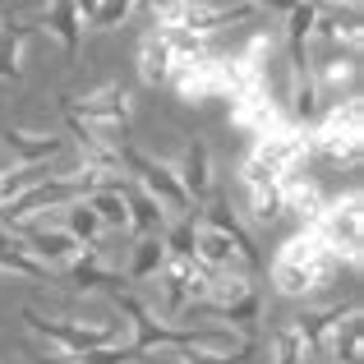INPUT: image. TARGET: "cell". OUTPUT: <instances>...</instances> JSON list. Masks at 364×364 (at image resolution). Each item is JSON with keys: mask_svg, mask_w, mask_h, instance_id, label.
Returning <instances> with one entry per match:
<instances>
[{"mask_svg": "<svg viewBox=\"0 0 364 364\" xmlns=\"http://www.w3.org/2000/svg\"><path fill=\"white\" fill-rule=\"evenodd\" d=\"M341 272V258L314 235V226L295 231L291 240L277 249V258L267 263V277L282 295H318L323 286H332V277Z\"/></svg>", "mask_w": 364, "mask_h": 364, "instance_id": "cell-1", "label": "cell"}, {"mask_svg": "<svg viewBox=\"0 0 364 364\" xmlns=\"http://www.w3.org/2000/svg\"><path fill=\"white\" fill-rule=\"evenodd\" d=\"M5 152L14 157V166H46L60 152H70V139L65 134H42V129H23V124H5L0 134Z\"/></svg>", "mask_w": 364, "mask_h": 364, "instance_id": "cell-12", "label": "cell"}, {"mask_svg": "<svg viewBox=\"0 0 364 364\" xmlns=\"http://www.w3.org/2000/svg\"><path fill=\"white\" fill-rule=\"evenodd\" d=\"M323 208H328V194L318 189V180L309 176H282V217H295V231H304V226H314L323 217Z\"/></svg>", "mask_w": 364, "mask_h": 364, "instance_id": "cell-13", "label": "cell"}, {"mask_svg": "<svg viewBox=\"0 0 364 364\" xmlns=\"http://www.w3.org/2000/svg\"><path fill=\"white\" fill-rule=\"evenodd\" d=\"M314 235H318L337 258H346L350 267H360V254H364V203H360V189H350L346 198H328L323 217L314 222Z\"/></svg>", "mask_w": 364, "mask_h": 364, "instance_id": "cell-5", "label": "cell"}, {"mask_svg": "<svg viewBox=\"0 0 364 364\" xmlns=\"http://www.w3.org/2000/svg\"><path fill=\"white\" fill-rule=\"evenodd\" d=\"M309 157H323L332 166L360 171L364 157V111H360V92L346 102H332L323 107V116L309 129Z\"/></svg>", "mask_w": 364, "mask_h": 364, "instance_id": "cell-3", "label": "cell"}, {"mask_svg": "<svg viewBox=\"0 0 364 364\" xmlns=\"http://www.w3.org/2000/svg\"><path fill=\"white\" fill-rule=\"evenodd\" d=\"M309 74H314V88H318L323 107H332V102H341V92L346 97L360 92V51L355 46L318 42V51H309Z\"/></svg>", "mask_w": 364, "mask_h": 364, "instance_id": "cell-6", "label": "cell"}, {"mask_svg": "<svg viewBox=\"0 0 364 364\" xmlns=\"http://www.w3.org/2000/svg\"><path fill=\"white\" fill-rule=\"evenodd\" d=\"M194 217H198V226H208V231H217V235H226L235 249L245 254V263H249V272H263V258H258V240H254V231L240 222V213L231 208V198H208L203 208H194Z\"/></svg>", "mask_w": 364, "mask_h": 364, "instance_id": "cell-11", "label": "cell"}, {"mask_svg": "<svg viewBox=\"0 0 364 364\" xmlns=\"http://www.w3.org/2000/svg\"><path fill=\"white\" fill-rule=\"evenodd\" d=\"M166 263V245L161 235H139L134 240V258H129V282H152Z\"/></svg>", "mask_w": 364, "mask_h": 364, "instance_id": "cell-24", "label": "cell"}, {"mask_svg": "<svg viewBox=\"0 0 364 364\" xmlns=\"http://www.w3.org/2000/svg\"><path fill=\"white\" fill-rule=\"evenodd\" d=\"M60 116L88 124V129H97L107 143L124 148V143H129L124 129H129V120H134V92L116 79L92 83V88H83V92H60Z\"/></svg>", "mask_w": 364, "mask_h": 364, "instance_id": "cell-2", "label": "cell"}, {"mask_svg": "<svg viewBox=\"0 0 364 364\" xmlns=\"http://www.w3.org/2000/svg\"><path fill=\"white\" fill-rule=\"evenodd\" d=\"M258 350V341H240L235 350H185L180 364H245Z\"/></svg>", "mask_w": 364, "mask_h": 364, "instance_id": "cell-29", "label": "cell"}, {"mask_svg": "<svg viewBox=\"0 0 364 364\" xmlns=\"http://www.w3.org/2000/svg\"><path fill=\"white\" fill-rule=\"evenodd\" d=\"M18 245H23L37 263H46L51 272H65V267L83 254L79 240H70L65 231H51V226H23V231H18Z\"/></svg>", "mask_w": 364, "mask_h": 364, "instance_id": "cell-14", "label": "cell"}, {"mask_svg": "<svg viewBox=\"0 0 364 364\" xmlns=\"http://www.w3.org/2000/svg\"><path fill=\"white\" fill-rule=\"evenodd\" d=\"M176 180L185 185V194H189V203H194V208L213 198V152H208L203 139H185V152H180Z\"/></svg>", "mask_w": 364, "mask_h": 364, "instance_id": "cell-15", "label": "cell"}, {"mask_svg": "<svg viewBox=\"0 0 364 364\" xmlns=\"http://www.w3.org/2000/svg\"><path fill=\"white\" fill-rule=\"evenodd\" d=\"M134 5H139V0H97V9L88 14V28L92 33H107V28H116L134 14Z\"/></svg>", "mask_w": 364, "mask_h": 364, "instance_id": "cell-28", "label": "cell"}, {"mask_svg": "<svg viewBox=\"0 0 364 364\" xmlns=\"http://www.w3.org/2000/svg\"><path fill=\"white\" fill-rule=\"evenodd\" d=\"M60 217H65L60 231L70 235V240H79L83 249H97V240H102V222H97V213H92V208L83 203V198L65 203V208H60Z\"/></svg>", "mask_w": 364, "mask_h": 364, "instance_id": "cell-23", "label": "cell"}, {"mask_svg": "<svg viewBox=\"0 0 364 364\" xmlns=\"http://www.w3.org/2000/svg\"><path fill=\"white\" fill-rule=\"evenodd\" d=\"M240 194H245V208L258 226H272L282 217V176L258 166L254 157H240Z\"/></svg>", "mask_w": 364, "mask_h": 364, "instance_id": "cell-10", "label": "cell"}, {"mask_svg": "<svg viewBox=\"0 0 364 364\" xmlns=\"http://www.w3.org/2000/svg\"><path fill=\"white\" fill-rule=\"evenodd\" d=\"M120 198H124V208H129V231L134 235H161L166 231V213H161L134 180H120Z\"/></svg>", "mask_w": 364, "mask_h": 364, "instance_id": "cell-20", "label": "cell"}, {"mask_svg": "<svg viewBox=\"0 0 364 364\" xmlns=\"http://www.w3.org/2000/svg\"><path fill=\"white\" fill-rule=\"evenodd\" d=\"M134 60H139V79L148 83V88H166L171 70H176V60H171L166 42H161L157 33H139V46H134Z\"/></svg>", "mask_w": 364, "mask_h": 364, "instance_id": "cell-19", "label": "cell"}, {"mask_svg": "<svg viewBox=\"0 0 364 364\" xmlns=\"http://www.w3.org/2000/svg\"><path fill=\"white\" fill-rule=\"evenodd\" d=\"M180 314H185V318H194V323H222V328L235 332V337H254V332H258V318H263V295L249 291V295H240V300H231V304L189 300Z\"/></svg>", "mask_w": 364, "mask_h": 364, "instance_id": "cell-9", "label": "cell"}, {"mask_svg": "<svg viewBox=\"0 0 364 364\" xmlns=\"http://www.w3.org/2000/svg\"><path fill=\"white\" fill-rule=\"evenodd\" d=\"M350 314H360V300L328 304V309H304L291 328H295V337H300L304 350H323V346H328V337H332V328H337V323H346Z\"/></svg>", "mask_w": 364, "mask_h": 364, "instance_id": "cell-16", "label": "cell"}, {"mask_svg": "<svg viewBox=\"0 0 364 364\" xmlns=\"http://www.w3.org/2000/svg\"><path fill=\"white\" fill-rule=\"evenodd\" d=\"M139 360V350L134 346H102V350H88V355H51V360H37V364H129Z\"/></svg>", "mask_w": 364, "mask_h": 364, "instance_id": "cell-27", "label": "cell"}, {"mask_svg": "<svg viewBox=\"0 0 364 364\" xmlns=\"http://www.w3.org/2000/svg\"><path fill=\"white\" fill-rule=\"evenodd\" d=\"M37 28H46V33L60 42V51L70 55H79V46H83V14H79V0H51V5L37 14Z\"/></svg>", "mask_w": 364, "mask_h": 364, "instance_id": "cell-17", "label": "cell"}, {"mask_svg": "<svg viewBox=\"0 0 364 364\" xmlns=\"http://www.w3.org/2000/svg\"><path fill=\"white\" fill-rule=\"evenodd\" d=\"M0 272L28 277V282H55V277H60V272H51L46 263H37V258L18 245V235H5V231H0Z\"/></svg>", "mask_w": 364, "mask_h": 364, "instance_id": "cell-22", "label": "cell"}, {"mask_svg": "<svg viewBox=\"0 0 364 364\" xmlns=\"http://www.w3.org/2000/svg\"><path fill=\"white\" fill-rule=\"evenodd\" d=\"M328 350L337 355V364H360V360H364V328H360V314H350L346 323H337V328H332Z\"/></svg>", "mask_w": 364, "mask_h": 364, "instance_id": "cell-25", "label": "cell"}, {"mask_svg": "<svg viewBox=\"0 0 364 364\" xmlns=\"http://www.w3.org/2000/svg\"><path fill=\"white\" fill-rule=\"evenodd\" d=\"M245 157H254L258 166H267L272 176H295V171L309 161V134L295 129V124H282V129H272V134L249 139Z\"/></svg>", "mask_w": 364, "mask_h": 364, "instance_id": "cell-7", "label": "cell"}, {"mask_svg": "<svg viewBox=\"0 0 364 364\" xmlns=\"http://www.w3.org/2000/svg\"><path fill=\"white\" fill-rule=\"evenodd\" d=\"M171 88L180 102H226V74H222V51H208L198 60H185L171 70Z\"/></svg>", "mask_w": 364, "mask_h": 364, "instance_id": "cell-8", "label": "cell"}, {"mask_svg": "<svg viewBox=\"0 0 364 364\" xmlns=\"http://www.w3.org/2000/svg\"><path fill=\"white\" fill-rule=\"evenodd\" d=\"M23 51H28V23L18 18H0V83L23 79Z\"/></svg>", "mask_w": 364, "mask_h": 364, "instance_id": "cell-21", "label": "cell"}, {"mask_svg": "<svg viewBox=\"0 0 364 364\" xmlns=\"http://www.w3.org/2000/svg\"><path fill=\"white\" fill-rule=\"evenodd\" d=\"M23 323L46 337L51 346H60V355H88V350H102V346H116L120 341V328L124 318H102V323H74V318H46L37 309H23Z\"/></svg>", "mask_w": 364, "mask_h": 364, "instance_id": "cell-4", "label": "cell"}, {"mask_svg": "<svg viewBox=\"0 0 364 364\" xmlns=\"http://www.w3.org/2000/svg\"><path fill=\"white\" fill-rule=\"evenodd\" d=\"M65 282L74 286V291H124V277L116 272V267H107L102 263V254L97 249H83L79 258H74L70 267H65Z\"/></svg>", "mask_w": 364, "mask_h": 364, "instance_id": "cell-18", "label": "cell"}, {"mask_svg": "<svg viewBox=\"0 0 364 364\" xmlns=\"http://www.w3.org/2000/svg\"><path fill=\"white\" fill-rule=\"evenodd\" d=\"M83 203L97 213L102 231H129V208H124L120 189H97V194H88Z\"/></svg>", "mask_w": 364, "mask_h": 364, "instance_id": "cell-26", "label": "cell"}, {"mask_svg": "<svg viewBox=\"0 0 364 364\" xmlns=\"http://www.w3.org/2000/svg\"><path fill=\"white\" fill-rule=\"evenodd\" d=\"M304 360V346H300V337H295V328L286 323V328H277V337H272V364H300Z\"/></svg>", "mask_w": 364, "mask_h": 364, "instance_id": "cell-30", "label": "cell"}]
</instances>
